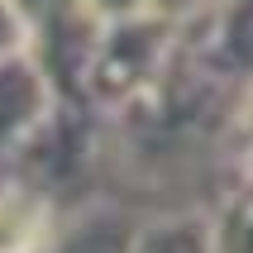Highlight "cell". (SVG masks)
Masks as SVG:
<instances>
[{"label":"cell","instance_id":"1","mask_svg":"<svg viewBox=\"0 0 253 253\" xmlns=\"http://www.w3.org/2000/svg\"><path fill=\"white\" fill-rule=\"evenodd\" d=\"M177 53H182V24L172 14L143 10L129 19H110L86 67V105L100 115H120L172 67Z\"/></svg>","mask_w":253,"mask_h":253},{"label":"cell","instance_id":"2","mask_svg":"<svg viewBox=\"0 0 253 253\" xmlns=\"http://www.w3.org/2000/svg\"><path fill=\"white\" fill-rule=\"evenodd\" d=\"M14 10L24 19L29 57L48 72L57 96L86 105V67H91L105 19L86 0H14Z\"/></svg>","mask_w":253,"mask_h":253},{"label":"cell","instance_id":"3","mask_svg":"<svg viewBox=\"0 0 253 253\" xmlns=\"http://www.w3.org/2000/svg\"><path fill=\"white\" fill-rule=\"evenodd\" d=\"M91 105L82 100H57V110L48 115V125L24 143V153L10 168H19L24 182H34L39 191H62V186L82 182L86 168L96 163V125H91Z\"/></svg>","mask_w":253,"mask_h":253},{"label":"cell","instance_id":"4","mask_svg":"<svg viewBox=\"0 0 253 253\" xmlns=\"http://www.w3.org/2000/svg\"><path fill=\"white\" fill-rule=\"evenodd\" d=\"M57 100H62L57 86L29 57V48L0 57V168H10L14 158L24 153V143L48 125Z\"/></svg>","mask_w":253,"mask_h":253},{"label":"cell","instance_id":"5","mask_svg":"<svg viewBox=\"0 0 253 253\" xmlns=\"http://www.w3.org/2000/svg\"><path fill=\"white\" fill-rule=\"evenodd\" d=\"M182 39L225 82L234 86L253 82V0H220L215 10L186 19Z\"/></svg>","mask_w":253,"mask_h":253},{"label":"cell","instance_id":"6","mask_svg":"<svg viewBox=\"0 0 253 253\" xmlns=\"http://www.w3.org/2000/svg\"><path fill=\"white\" fill-rule=\"evenodd\" d=\"M53 196L24 177L0 182V253H43L53 239Z\"/></svg>","mask_w":253,"mask_h":253},{"label":"cell","instance_id":"7","mask_svg":"<svg viewBox=\"0 0 253 253\" xmlns=\"http://www.w3.org/2000/svg\"><path fill=\"white\" fill-rule=\"evenodd\" d=\"M139 229L143 225L125 206H86L53 229L43 253H134Z\"/></svg>","mask_w":253,"mask_h":253},{"label":"cell","instance_id":"8","mask_svg":"<svg viewBox=\"0 0 253 253\" xmlns=\"http://www.w3.org/2000/svg\"><path fill=\"white\" fill-rule=\"evenodd\" d=\"M134 253H215L211 215L182 211V215H158L139 229Z\"/></svg>","mask_w":253,"mask_h":253},{"label":"cell","instance_id":"9","mask_svg":"<svg viewBox=\"0 0 253 253\" xmlns=\"http://www.w3.org/2000/svg\"><path fill=\"white\" fill-rule=\"evenodd\" d=\"M211 234H215V253H253V177L249 172L211 215Z\"/></svg>","mask_w":253,"mask_h":253},{"label":"cell","instance_id":"10","mask_svg":"<svg viewBox=\"0 0 253 253\" xmlns=\"http://www.w3.org/2000/svg\"><path fill=\"white\" fill-rule=\"evenodd\" d=\"M229 153L239 158V168L253 177V82L239 86V96L229 105Z\"/></svg>","mask_w":253,"mask_h":253},{"label":"cell","instance_id":"11","mask_svg":"<svg viewBox=\"0 0 253 253\" xmlns=\"http://www.w3.org/2000/svg\"><path fill=\"white\" fill-rule=\"evenodd\" d=\"M24 53V19L14 10V0H0V57Z\"/></svg>","mask_w":253,"mask_h":253},{"label":"cell","instance_id":"12","mask_svg":"<svg viewBox=\"0 0 253 253\" xmlns=\"http://www.w3.org/2000/svg\"><path fill=\"white\" fill-rule=\"evenodd\" d=\"M91 10L110 24V19H129V14H143V10H158V0H86Z\"/></svg>","mask_w":253,"mask_h":253},{"label":"cell","instance_id":"13","mask_svg":"<svg viewBox=\"0 0 253 253\" xmlns=\"http://www.w3.org/2000/svg\"><path fill=\"white\" fill-rule=\"evenodd\" d=\"M220 0H158V10L163 14H172L177 24H186V19H196V14H206V10H215Z\"/></svg>","mask_w":253,"mask_h":253}]
</instances>
